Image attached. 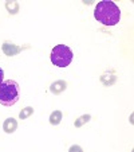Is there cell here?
<instances>
[{"label": "cell", "instance_id": "obj_9", "mask_svg": "<svg viewBox=\"0 0 134 152\" xmlns=\"http://www.w3.org/2000/svg\"><path fill=\"white\" fill-rule=\"evenodd\" d=\"M32 113H34V108H32V106H26L24 109L20 110L19 118H20V120H26V118H28Z\"/></svg>", "mask_w": 134, "mask_h": 152}, {"label": "cell", "instance_id": "obj_13", "mask_svg": "<svg viewBox=\"0 0 134 152\" xmlns=\"http://www.w3.org/2000/svg\"><path fill=\"white\" fill-rule=\"evenodd\" d=\"M75 149H77V151H82V148H80V147H71V148H70V151H75Z\"/></svg>", "mask_w": 134, "mask_h": 152}, {"label": "cell", "instance_id": "obj_7", "mask_svg": "<svg viewBox=\"0 0 134 152\" xmlns=\"http://www.w3.org/2000/svg\"><path fill=\"white\" fill-rule=\"evenodd\" d=\"M17 129V121L15 120L14 117H8L6 118V121L3 123V131L6 133H14Z\"/></svg>", "mask_w": 134, "mask_h": 152}, {"label": "cell", "instance_id": "obj_6", "mask_svg": "<svg viewBox=\"0 0 134 152\" xmlns=\"http://www.w3.org/2000/svg\"><path fill=\"white\" fill-rule=\"evenodd\" d=\"M115 81H117V74H115L114 70H110V72L103 73V74L101 75V82H102L105 86L114 85Z\"/></svg>", "mask_w": 134, "mask_h": 152}, {"label": "cell", "instance_id": "obj_10", "mask_svg": "<svg viewBox=\"0 0 134 152\" xmlns=\"http://www.w3.org/2000/svg\"><path fill=\"white\" fill-rule=\"evenodd\" d=\"M6 8L11 15H15V14H17V11H19V4H17L16 1H7Z\"/></svg>", "mask_w": 134, "mask_h": 152}, {"label": "cell", "instance_id": "obj_2", "mask_svg": "<svg viewBox=\"0 0 134 152\" xmlns=\"http://www.w3.org/2000/svg\"><path fill=\"white\" fill-rule=\"evenodd\" d=\"M19 83L14 80H7L0 83V104L12 106L19 101Z\"/></svg>", "mask_w": 134, "mask_h": 152}, {"label": "cell", "instance_id": "obj_11", "mask_svg": "<svg viewBox=\"0 0 134 152\" xmlns=\"http://www.w3.org/2000/svg\"><path fill=\"white\" fill-rule=\"evenodd\" d=\"M90 120H91V116H90V115H83V116H80V117L78 118V120H75L74 125L77 126V128H79V126H82L83 124L88 123Z\"/></svg>", "mask_w": 134, "mask_h": 152}, {"label": "cell", "instance_id": "obj_12", "mask_svg": "<svg viewBox=\"0 0 134 152\" xmlns=\"http://www.w3.org/2000/svg\"><path fill=\"white\" fill-rule=\"evenodd\" d=\"M3 77H4V72H3V69L0 67V83L3 82Z\"/></svg>", "mask_w": 134, "mask_h": 152}, {"label": "cell", "instance_id": "obj_4", "mask_svg": "<svg viewBox=\"0 0 134 152\" xmlns=\"http://www.w3.org/2000/svg\"><path fill=\"white\" fill-rule=\"evenodd\" d=\"M1 50H3V53L6 55H8V57H14V55H17L22 50H23V47L20 46H16V45H14L12 42H4L3 46H1Z\"/></svg>", "mask_w": 134, "mask_h": 152}, {"label": "cell", "instance_id": "obj_3", "mask_svg": "<svg viewBox=\"0 0 134 152\" xmlns=\"http://www.w3.org/2000/svg\"><path fill=\"white\" fill-rule=\"evenodd\" d=\"M51 62L58 67H67L74 58V53L66 45H56L51 50Z\"/></svg>", "mask_w": 134, "mask_h": 152}, {"label": "cell", "instance_id": "obj_1", "mask_svg": "<svg viewBox=\"0 0 134 152\" xmlns=\"http://www.w3.org/2000/svg\"><path fill=\"white\" fill-rule=\"evenodd\" d=\"M94 18L103 26H115L121 20V10L114 1L102 0L95 6Z\"/></svg>", "mask_w": 134, "mask_h": 152}, {"label": "cell", "instance_id": "obj_5", "mask_svg": "<svg viewBox=\"0 0 134 152\" xmlns=\"http://www.w3.org/2000/svg\"><path fill=\"white\" fill-rule=\"evenodd\" d=\"M66 89H67V82L63 80L55 81V82H52L51 85H50V92H51L52 94H60V93H63Z\"/></svg>", "mask_w": 134, "mask_h": 152}, {"label": "cell", "instance_id": "obj_8", "mask_svg": "<svg viewBox=\"0 0 134 152\" xmlns=\"http://www.w3.org/2000/svg\"><path fill=\"white\" fill-rule=\"evenodd\" d=\"M62 112L60 110H54V112L50 115V124L51 125H58V124H60V121H62Z\"/></svg>", "mask_w": 134, "mask_h": 152}]
</instances>
